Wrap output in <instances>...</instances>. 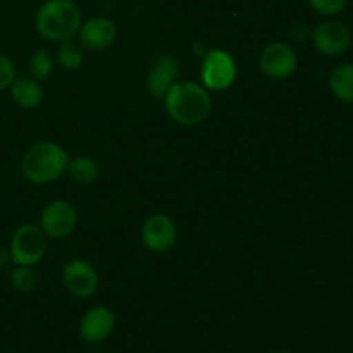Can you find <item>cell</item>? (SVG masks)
Listing matches in <instances>:
<instances>
[{"label": "cell", "instance_id": "cell-1", "mask_svg": "<svg viewBox=\"0 0 353 353\" xmlns=\"http://www.w3.org/2000/svg\"><path fill=\"white\" fill-rule=\"evenodd\" d=\"M164 100L169 116L183 126L205 121L212 107L207 90L195 81H176Z\"/></svg>", "mask_w": 353, "mask_h": 353}, {"label": "cell", "instance_id": "cell-2", "mask_svg": "<svg viewBox=\"0 0 353 353\" xmlns=\"http://www.w3.org/2000/svg\"><path fill=\"white\" fill-rule=\"evenodd\" d=\"M37 31L50 41H68L81 28V10L72 0H47L34 16Z\"/></svg>", "mask_w": 353, "mask_h": 353}, {"label": "cell", "instance_id": "cell-3", "mask_svg": "<svg viewBox=\"0 0 353 353\" xmlns=\"http://www.w3.org/2000/svg\"><path fill=\"white\" fill-rule=\"evenodd\" d=\"M68 162L69 155L61 145L54 141H38L23 155L21 171L28 181L34 185H47L64 174Z\"/></svg>", "mask_w": 353, "mask_h": 353}, {"label": "cell", "instance_id": "cell-4", "mask_svg": "<svg viewBox=\"0 0 353 353\" xmlns=\"http://www.w3.org/2000/svg\"><path fill=\"white\" fill-rule=\"evenodd\" d=\"M10 259L16 265H31L43 259L47 252V234L34 224H24L10 238Z\"/></svg>", "mask_w": 353, "mask_h": 353}, {"label": "cell", "instance_id": "cell-5", "mask_svg": "<svg viewBox=\"0 0 353 353\" xmlns=\"http://www.w3.org/2000/svg\"><path fill=\"white\" fill-rule=\"evenodd\" d=\"M236 64L230 52L216 48L203 55L200 76L205 88L214 90V92L230 88L236 79Z\"/></svg>", "mask_w": 353, "mask_h": 353}, {"label": "cell", "instance_id": "cell-6", "mask_svg": "<svg viewBox=\"0 0 353 353\" xmlns=\"http://www.w3.org/2000/svg\"><path fill=\"white\" fill-rule=\"evenodd\" d=\"M312 43L323 55L340 57L352 47V31L338 19H326L314 30Z\"/></svg>", "mask_w": 353, "mask_h": 353}, {"label": "cell", "instance_id": "cell-7", "mask_svg": "<svg viewBox=\"0 0 353 353\" xmlns=\"http://www.w3.org/2000/svg\"><path fill=\"white\" fill-rule=\"evenodd\" d=\"M259 65L262 72L272 79H286L295 72L299 65V57L290 45L281 41H272L265 45L259 57Z\"/></svg>", "mask_w": 353, "mask_h": 353}, {"label": "cell", "instance_id": "cell-8", "mask_svg": "<svg viewBox=\"0 0 353 353\" xmlns=\"http://www.w3.org/2000/svg\"><path fill=\"white\" fill-rule=\"evenodd\" d=\"M76 224H78V214L74 207L64 200L48 203L41 212V230L47 236L55 240L69 236L76 230Z\"/></svg>", "mask_w": 353, "mask_h": 353}, {"label": "cell", "instance_id": "cell-9", "mask_svg": "<svg viewBox=\"0 0 353 353\" xmlns=\"http://www.w3.org/2000/svg\"><path fill=\"white\" fill-rule=\"evenodd\" d=\"M178 230L172 219L165 214H154L148 217L141 228V240L143 245L152 252H168L174 247Z\"/></svg>", "mask_w": 353, "mask_h": 353}, {"label": "cell", "instance_id": "cell-10", "mask_svg": "<svg viewBox=\"0 0 353 353\" xmlns=\"http://www.w3.org/2000/svg\"><path fill=\"white\" fill-rule=\"evenodd\" d=\"M62 283L71 295L86 299L95 293L99 286V274L90 262L83 259H72L64 265Z\"/></svg>", "mask_w": 353, "mask_h": 353}, {"label": "cell", "instance_id": "cell-11", "mask_svg": "<svg viewBox=\"0 0 353 353\" xmlns=\"http://www.w3.org/2000/svg\"><path fill=\"white\" fill-rule=\"evenodd\" d=\"M179 78V62L174 55L161 54L154 59L147 74V90L155 99H164Z\"/></svg>", "mask_w": 353, "mask_h": 353}, {"label": "cell", "instance_id": "cell-12", "mask_svg": "<svg viewBox=\"0 0 353 353\" xmlns=\"http://www.w3.org/2000/svg\"><path fill=\"white\" fill-rule=\"evenodd\" d=\"M116 327L114 312L107 307H93L79 321V336L90 345L105 341Z\"/></svg>", "mask_w": 353, "mask_h": 353}, {"label": "cell", "instance_id": "cell-13", "mask_svg": "<svg viewBox=\"0 0 353 353\" xmlns=\"http://www.w3.org/2000/svg\"><path fill=\"white\" fill-rule=\"evenodd\" d=\"M117 37V28L109 17L97 16L86 21L79 28V38L86 48L95 52H102L114 43Z\"/></svg>", "mask_w": 353, "mask_h": 353}, {"label": "cell", "instance_id": "cell-14", "mask_svg": "<svg viewBox=\"0 0 353 353\" xmlns=\"http://www.w3.org/2000/svg\"><path fill=\"white\" fill-rule=\"evenodd\" d=\"M9 88L12 100L23 109H34L43 100V90L37 79L16 78Z\"/></svg>", "mask_w": 353, "mask_h": 353}, {"label": "cell", "instance_id": "cell-15", "mask_svg": "<svg viewBox=\"0 0 353 353\" xmlns=\"http://www.w3.org/2000/svg\"><path fill=\"white\" fill-rule=\"evenodd\" d=\"M330 88L338 100L353 103V62H343L331 71Z\"/></svg>", "mask_w": 353, "mask_h": 353}, {"label": "cell", "instance_id": "cell-16", "mask_svg": "<svg viewBox=\"0 0 353 353\" xmlns=\"http://www.w3.org/2000/svg\"><path fill=\"white\" fill-rule=\"evenodd\" d=\"M68 174L79 185H90L99 178V164L90 157H76L68 162Z\"/></svg>", "mask_w": 353, "mask_h": 353}, {"label": "cell", "instance_id": "cell-17", "mask_svg": "<svg viewBox=\"0 0 353 353\" xmlns=\"http://www.w3.org/2000/svg\"><path fill=\"white\" fill-rule=\"evenodd\" d=\"M57 61L68 71H74V69L81 68L85 54H83V48L74 41H61V47L57 48Z\"/></svg>", "mask_w": 353, "mask_h": 353}, {"label": "cell", "instance_id": "cell-18", "mask_svg": "<svg viewBox=\"0 0 353 353\" xmlns=\"http://www.w3.org/2000/svg\"><path fill=\"white\" fill-rule=\"evenodd\" d=\"M9 283L17 292H33L38 283V276L31 265H17L16 269L10 271Z\"/></svg>", "mask_w": 353, "mask_h": 353}, {"label": "cell", "instance_id": "cell-19", "mask_svg": "<svg viewBox=\"0 0 353 353\" xmlns=\"http://www.w3.org/2000/svg\"><path fill=\"white\" fill-rule=\"evenodd\" d=\"M52 69H54V62H52L50 54L43 50V48L34 50L30 59V72L33 79L43 81V79H47L52 74Z\"/></svg>", "mask_w": 353, "mask_h": 353}, {"label": "cell", "instance_id": "cell-20", "mask_svg": "<svg viewBox=\"0 0 353 353\" xmlns=\"http://www.w3.org/2000/svg\"><path fill=\"white\" fill-rule=\"evenodd\" d=\"M310 7L321 16L334 17L343 12L348 6V0H309Z\"/></svg>", "mask_w": 353, "mask_h": 353}, {"label": "cell", "instance_id": "cell-21", "mask_svg": "<svg viewBox=\"0 0 353 353\" xmlns=\"http://www.w3.org/2000/svg\"><path fill=\"white\" fill-rule=\"evenodd\" d=\"M14 79H16V68H14L12 61L7 59L6 55H0V92L9 88Z\"/></svg>", "mask_w": 353, "mask_h": 353}, {"label": "cell", "instance_id": "cell-22", "mask_svg": "<svg viewBox=\"0 0 353 353\" xmlns=\"http://www.w3.org/2000/svg\"><path fill=\"white\" fill-rule=\"evenodd\" d=\"M274 353H293V352H288V350H279V352H274Z\"/></svg>", "mask_w": 353, "mask_h": 353}]
</instances>
